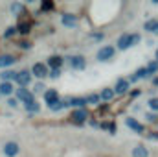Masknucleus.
<instances>
[{"instance_id":"1","label":"nucleus","mask_w":158,"mask_h":157,"mask_svg":"<svg viewBox=\"0 0 158 157\" xmlns=\"http://www.w3.org/2000/svg\"><path fill=\"white\" fill-rule=\"evenodd\" d=\"M112 56H114V48H112V46H103V48L98 52V59H99V61H109Z\"/></svg>"},{"instance_id":"2","label":"nucleus","mask_w":158,"mask_h":157,"mask_svg":"<svg viewBox=\"0 0 158 157\" xmlns=\"http://www.w3.org/2000/svg\"><path fill=\"white\" fill-rule=\"evenodd\" d=\"M15 81L20 85V87H24V85H28L30 81H31V74L28 72V70H22V72H17V78Z\"/></svg>"},{"instance_id":"3","label":"nucleus","mask_w":158,"mask_h":157,"mask_svg":"<svg viewBox=\"0 0 158 157\" xmlns=\"http://www.w3.org/2000/svg\"><path fill=\"white\" fill-rule=\"evenodd\" d=\"M85 65H86V61H85L83 56H74V57H70V67H72V69L81 70V69H85Z\"/></svg>"},{"instance_id":"4","label":"nucleus","mask_w":158,"mask_h":157,"mask_svg":"<svg viewBox=\"0 0 158 157\" xmlns=\"http://www.w3.org/2000/svg\"><path fill=\"white\" fill-rule=\"evenodd\" d=\"M31 72H33V76H37V78H46V76H48V69H46V65H42V63H35L33 69H31Z\"/></svg>"},{"instance_id":"5","label":"nucleus","mask_w":158,"mask_h":157,"mask_svg":"<svg viewBox=\"0 0 158 157\" xmlns=\"http://www.w3.org/2000/svg\"><path fill=\"white\" fill-rule=\"evenodd\" d=\"M17 98L24 100V104H31V102H35V100H33V94H31L30 91H26V89H17Z\"/></svg>"},{"instance_id":"6","label":"nucleus","mask_w":158,"mask_h":157,"mask_svg":"<svg viewBox=\"0 0 158 157\" xmlns=\"http://www.w3.org/2000/svg\"><path fill=\"white\" fill-rule=\"evenodd\" d=\"M4 154L7 157H13L19 154V144L17 142H7L6 146H4Z\"/></svg>"},{"instance_id":"7","label":"nucleus","mask_w":158,"mask_h":157,"mask_svg":"<svg viewBox=\"0 0 158 157\" xmlns=\"http://www.w3.org/2000/svg\"><path fill=\"white\" fill-rule=\"evenodd\" d=\"M129 46H131V35L129 34H123L118 39V48L119 50H127Z\"/></svg>"},{"instance_id":"8","label":"nucleus","mask_w":158,"mask_h":157,"mask_svg":"<svg viewBox=\"0 0 158 157\" xmlns=\"http://www.w3.org/2000/svg\"><path fill=\"white\" fill-rule=\"evenodd\" d=\"M44 100H46V104H48V105H50V104H53V102H57V100H59L57 91H55V89L46 91V92H44Z\"/></svg>"},{"instance_id":"9","label":"nucleus","mask_w":158,"mask_h":157,"mask_svg":"<svg viewBox=\"0 0 158 157\" xmlns=\"http://www.w3.org/2000/svg\"><path fill=\"white\" fill-rule=\"evenodd\" d=\"M86 104L85 98H66L64 100V105H74V107H83Z\"/></svg>"},{"instance_id":"10","label":"nucleus","mask_w":158,"mask_h":157,"mask_svg":"<svg viewBox=\"0 0 158 157\" xmlns=\"http://www.w3.org/2000/svg\"><path fill=\"white\" fill-rule=\"evenodd\" d=\"M125 124H127L131 129H134L136 133H142V131H143V126H142L140 122H136L134 118H127V120H125Z\"/></svg>"},{"instance_id":"11","label":"nucleus","mask_w":158,"mask_h":157,"mask_svg":"<svg viewBox=\"0 0 158 157\" xmlns=\"http://www.w3.org/2000/svg\"><path fill=\"white\" fill-rule=\"evenodd\" d=\"M86 111L85 109H77V111H74L72 113V118H74V122H77V124H81V122H85L86 120Z\"/></svg>"},{"instance_id":"12","label":"nucleus","mask_w":158,"mask_h":157,"mask_svg":"<svg viewBox=\"0 0 158 157\" xmlns=\"http://www.w3.org/2000/svg\"><path fill=\"white\" fill-rule=\"evenodd\" d=\"M127 89H129V81H127V79H118L114 92H118V94H123V92H127Z\"/></svg>"},{"instance_id":"13","label":"nucleus","mask_w":158,"mask_h":157,"mask_svg":"<svg viewBox=\"0 0 158 157\" xmlns=\"http://www.w3.org/2000/svg\"><path fill=\"white\" fill-rule=\"evenodd\" d=\"M76 22H77V20H76V17H74V15H70V13H64V15H63V24H64V26L74 28V26H76Z\"/></svg>"},{"instance_id":"14","label":"nucleus","mask_w":158,"mask_h":157,"mask_svg":"<svg viewBox=\"0 0 158 157\" xmlns=\"http://www.w3.org/2000/svg\"><path fill=\"white\" fill-rule=\"evenodd\" d=\"M132 157H149V152H147V148L145 146H136L134 150H132Z\"/></svg>"},{"instance_id":"15","label":"nucleus","mask_w":158,"mask_h":157,"mask_svg":"<svg viewBox=\"0 0 158 157\" xmlns=\"http://www.w3.org/2000/svg\"><path fill=\"white\" fill-rule=\"evenodd\" d=\"M13 92V83L11 81H2L0 83V94H11Z\"/></svg>"},{"instance_id":"16","label":"nucleus","mask_w":158,"mask_h":157,"mask_svg":"<svg viewBox=\"0 0 158 157\" xmlns=\"http://www.w3.org/2000/svg\"><path fill=\"white\" fill-rule=\"evenodd\" d=\"M48 65L53 67V69H59V67L63 65V57H59V56H52V57L48 59Z\"/></svg>"},{"instance_id":"17","label":"nucleus","mask_w":158,"mask_h":157,"mask_svg":"<svg viewBox=\"0 0 158 157\" xmlns=\"http://www.w3.org/2000/svg\"><path fill=\"white\" fill-rule=\"evenodd\" d=\"M15 63V57L13 56H0V67H9V65H13Z\"/></svg>"},{"instance_id":"18","label":"nucleus","mask_w":158,"mask_h":157,"mask_svg":"<svg viewBox=\"0 0 158 157\" xmlns=\"http://www.w3.org/2000/svg\"><path fill=\"white\" fill-rule=\"evenodd\" d=\"M114 96V89H103L101 91V94H99V98L101 100H110Z\"/></svg>"},{"instance_id":"19","label":"nucleus","mask_w":158,"mask_h":157,"mask_svg":"<svg viewBox=\"0 0 158 157\" xmlns=\"http://www.w3.org/2000/svg\"><path fill=\"white\" fill-rule=\"evenodd\" d=\"M156 28H158V20H155V19L145 22V30L147 32H156Z\"/></svg>"},{"instance_id":"20","label":"nucleus","mask_w":158,"mask_h":157,"mask_svg":"<svg viewBox=\"0 0 158 157\" xmlns=\"http://www.w3.org/2000/svg\"><path fill=\"white\" fill-rule=\"evenodd\" d=\"M0 76H2V79H4V81H9V79H15V78H17V72H11V70H6V72H2Z\"/></svg>"},{"instance_id":"21","label":"nucleus","mask_w":158,"mask_h":157,"mask_svg":"<svg viewBox=\"0 0 158 157\" xmlns=\"http://www.w3.org/2000/svg\"><path fill=\"white\" fill-rule=\"evenodd\" d=\"M52 111H59V109H63L64 107V102H61V100H57V102H53V104H50L48 105Z\"/></svg>"},{"instance_id":"22","label":"nucleus","mask_w":158,"mask_h":157,"mask_svg":"<svg viewBox=\"0 0 158 157\" xmlns=\"http://www.w3.org/2000/svg\"><path fill=\"white\" fill-rule=\"evenodd\" d=\"M26 111H31V113H37V111H39V104H37V102H31V104H26Z\"/></svg>"},{"instance_id":"23","label":"nucleus","mask_w":158,"mask_h":157,"mask_svg":"<svg viewBox=\"0 0 158 157\" xmlns=\"http://www.w3.org/2000/svg\"><path fill=\"white\" fill-rule=\"evenodd\" d=\"M85 100H86V104H98L99 102V96L98 94H88Z\"/></svg>"},{"instance_id":"24","label":"nucleus","mask_w":158,"mask_h":157,"mask_svg":"<svg viewBox=\"0 0 158 157\" xmlns=\"http://www.w3.org/2000/svg\"><path fill=\"white\" fill-rule=\"evenodd\" d=\"M147 76H149V70H147V67H145V69H140V70L136 72V78H138V79H140V78H147Z\"/></svg>"},{"instance_id":"25","label":"nucleus","mask_w":158,"mask_h":157,"mask_svg":"<svg viewBox=\"0 0 158 157\" xmlns=\"http://www.w3.org/2000/svg\"><path fill=\"white\" fill-rule=\"evenodd\" d=\"M149 107H151L153 111H158V98H151V100H149Z\"/></svg>"},{"instance_id":"26","label":"nucleus","mask_w":158,"mask_h":157,"mask_svg":"<svg viewBox=\"0 0 158 157\" xmlns=\"http://www.w3.org/2000/svg\"><path fill=\"white\" fill-rule=\"evenodd\" d=\"M22 9H24L22 4H13V6H11V11H13V13H20Z\"/></svg>"},{"instance_id":"27","label":"nucleus","mask_w":158,"mask_h":157,"mask_svg":"<svg viewBox=\"0 0 158 157\" xmlns=\"http://www.w3.org/2000/svg\"><path fill=\"white\" fill-rule=\"evenodd\" d=\"M147 70H149V74H153V72H156V70H158V63H149V67H147Z\"/></svg>"},{"instance_id":"28","label":"nucleus","mask_w":158,"mask_h":157,"mask_svg":"<svg viewBox=\"0 0 158 157\" xmlns=\"http://www.w3.org/2000/svg\"><path fill=\"white\" fill-rule=\"evenodd\" d=\"M19 32H22V34H28V32H30V26H28L26 22H22V24L19 26Z\"/></svg>"},{"instance_id":"29","label":"nucleus","mask_w":158,"mask_h":157,"mask_svg":"<svg viewBox=\"0 0 158 157\" xmlns=\"http://www.w3.org/2000/svg\"><path fill=\"white\" fill-rule=\"evenodd\" d=\"M15 32H17V28H7V30H6V34H4V37H11Z\"/></svg>"},{"instance_id":"30","label":"nucleus","mask_w":158,"mask_h":157,"mask_svg":"<svg viewBox=\"0 0 158 157\" xmlns=\"http://www.w3.org/2000/svg\"><path fill=\"white\" fill-rule=\"evenodd\" d=\"M136 43H140V35H136V34H134V35H131V46H132V44H136Z\"/></svg>"},{"instance_id":"31","label":"nucleus","mask_w":158,"mask_h":157,"mask_svg":"<svg viewBox=\"0 0 158 157\" xmlns=\"http://www.w3.org/2000/svg\"><path fill=\"white\" fill-rule=\"evenodd\" d=\"M59 74H61V70H59V69H53V70L50 72V76H52V78H59Z\"/></svg>"},{"instance_id":"32","label":"nucleus","mask_w":158,"mask_h":157,"mask_svg":"<svg viewBox=\"0 0 158 157\" xmlns=\"http://www.w3.org/2000/svg\"><path fill=\"white\" fill-rule=\"evenodd\" d=\"M33 91H35V92H42V91H44V85H42V83H37Z\"/></svg>"},{"instance_id":"33","label":"nucleus","mask_w":158,"mask_h":157,"mask_svg":"<svg viewBox=\"0 0 158 157\" xmlns=\"http://www.w3.org/2000/svg\"><path fill=\"white\" fill-rule=\"evenodd\" d=\"M7 105H9V107H15V105H17V98H9V100H7Z\"/></svg>"},{"instance_id":"34","label":"nucleus","mask_w":158,"mask_h":157,"mask_svg":"<svg viewBox=\"0 0 158 157\" xmlns=\"http://www.w3.org/2000/svg\"><path fill=\"white\" fill-rule=\"evenodd\" d=\"M147 120H149V122H156L158 117H156V115H151V113H149V115H147Z\"/></svg>"},{"instance_id":"35","label":"nucleus","mask_w":158,"mask_h":157,"mask_svg":"<svg viewBox=\"0 0 158 157\" xmlns=\"http://www.w3.org/2000/svg\"><path fill=\"white\" fill-rule=\"evenodd\" d=\"M92 37H94L96 41H101V39H103V34H94Z\"/></svg>"},{"instance_id":"36","label":"nucleus","mask_w":158,"mask_h":157,"mask_svg":"<svg viewBox=\"0 0 158 157\" xmlns=\"http://www.w3.org/2000/svg\"><path fill=\"white\" fill-rule=\"evenodd\" d=\"M50 7H52V2H44L42 4V9H50Z\"/></svg>"},{"instance_id":"37","label":"nucleus","mask_w":158,"mask_h":157,"mask_svg":"<svg viewBox=\"0 0 158 157\" xmlns=\"http://www.w3.org/2000/svg\"><path fill=\"white\" fill-rule=\"evenodd\" d=\"M20 46H22V48H30L31 44H30V43H20Z\"/></svg>"},{"instance_id":"38","label":"nucleus","mask_w":158,"mask_h":157,"mask_svg":"<svg viewBox=\"0 0 158 157\" xmlns=\"http://www.w3.org/2000/svg\"><path fill=\"white\" fill-rule=\"evenodd\" d=\"M149 139H156V141H158V133H151V135H149Z\"/></svg>"},{"instance_id":"39","label":"nucleus","mask_w":158,"mask_h":157,"mask_svg":"<svg viewBox=\"0 0 158 157\" xmlns=\"http://www.w3.org/2000/svg\"><path fill=\"white\" fill-rule=\"evenodd\" d=\"M156 59H158V50H156Z\"/></svg>"},{"instance_id":"40","label":"nucleus","mask_w":158,"mask_h":157,"mask_svg":"<svg viewBox=\"0 0 158 157\" xmlns=\"http://www.w3.org/2000/svg\"><path fill=\"white\" fill-rule=\"evenodd\" d=\"M155 34H158V28H156V32H155Z\"/></svg>"}]
</instances>
